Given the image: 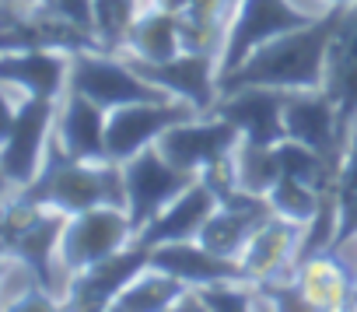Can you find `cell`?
I'll use <instances>...</instances> for the list:
<instances>
[{"label":"cell","instance_id":"6da1fadb","mask_svg":"<svg viewBox=\"0 0 357 312\" xmlns=\"http://www.w3.org/2000/svg\"><path fill=\"white\" fill-rule=\"evenodd\" d=\"M336 15L322 11L315 22L291 29L259 50H252L235 70L221 74V95L235 88H280V91H312L326 81V53L329 36L336 29Z\"/></svg>","mask_w":357,"mask_h":312},{"label":"cell","instance_id":"7a4b0ae2","mask_svg":"<svg viewBox=\"0 0 357 312\" xmlns=\"http://www.w3.org/2000/svg\"><path fill=\"white\" fill-rule=\"evenodd\" d=\"M18 197L32 200V204H46L63 211L67 218L98 204H119L126 207V190H123V165L119 162H81L63 154L53 140L46 151V162L39 169V176L18 190Z\"/></svg>","mask_w":357,"mask_h":312},{"label":"cell","instance_id":"3957f363","mask_svg":"<svg viewBox=\"0 0 357 312\" xmlns=\"http://www.w3.org/2000/svg\"><path fill=\"white\" fill-rule=\"evenodd\" d=\"M67 88L91 98V102H98L109 112L119 109V105L147 102V98H168L151 81H144L123 53H109V50H98V46L70 53Z\"/></svg>","mask_w":357,"mask_h":312},{"label":"cell","instance_id":"277c9868","mask_svg":"<svg viewBox=\"0 0 357 312\" xmlns=\"http://www.w3.org/2000/svg\"><path fill=\"white\" fill-rule=\"evenodd\" d=\"M133 239H137V225L130 211L119 204H98V207H88L67 218L63 235H60V263L67 274H77L126 249Z\"/></svg>","mask_w":357,"mask_h":312},{"label":"cell","instance_id":"5b68a950","mask_svg":"<svg viewBox=\"0 0 357 312\" xmlns=\"http://www.w3.org/2000/svg\"><path fill=\"white\" fill-rule=\"evenodd\" d=\"M315 18L319 15L301 8L298 0H238L231 11V22H228L225 46H221V74L235 70L263 43H270L291 29H301Z\"/></svg>","mask_w":357,"mask_h":312},{"label":"cell","instance_id":"8992f818","mask_svg":"<svg viewBox=\"0 0 357 312\" xmlns=\"http://www.w3.org/2000/svg\"><path fill=\"white\" fill-rule=\"evenodd\" d=\"M56 105H60L56 98H39V95H25L18 102L15 123L8 137L0 140V169H4L15 190H25L46 162L53 123H56Z\"/></svg>","mask_w":357,"mask_h":312},{"label":"cell","instance_id":"52a82bcc","mask_svg":"<svg viewBox=\"0 0 357 312\" xmlns=\"http://www.w3.org/2000/svg\"><path fill=\"white\" fill-rule=\"evenodd\" d=\"M193 179V172L178 169L175 162H168L161 147H144L140 154L123 162V190H126V211L137 225V235L144 225H151L178 193H183Z\"/></svg>","mask_w":357,"mask_h":312},{"label":"cell","instance_id":"ba28073f","mask_svg":"<svg viewBox=\"0 0 357 312\" xmlns=\"http://www.w3.org/2000/svg\"><path fill=\"white\" fill-rule=\"evenodd\" d=\"M242 133L231 119L218 116V112H197L183 123H175L161 133L158 147L168 162H175L178 169H186L193 176H204L207 169L228 162L235 147H238Z\"/></svg>","mask_w":357,"mask_h":312},{"label":"cell","instance_id":"9c48e42d","mask_svg":"<svg viewBox=\"0 0 357 312\" xmlns=\"http://www.w3.org/2000/svg\"><path fill=\"white\" fill-rule=\"evenodd\" d=\"M130 64L161 95L186 102L197 112H211L214 102L221 98V57L218 53L183 50V53L158 60V64H147V60H130Z\"/></svg>","mask_w":357,"mask_h":312},{"label":"cell","instance_id":"30bf717a","mask_svg":"<svg viewBox=\"0 0 357 312\" xmlns=\"http://www.w3.org/2000/svg\"><path fill=\"white\" fill-rule=\"evenodd\" d=\"M190 116H197V109L178 98H147V102L112 109L105 123V158L123 165L144 147H154L168 126L183 123Z\"/></svg>","mask_w":357,"mask_h":312},{"label":"cell","instance_id":"8fae6325","mask_svg":"<svg viewBox=\"0 0 357 312\" xmlns=\"http://www.w3.org/2000/svg\"><path fill=\"white\" fill-rule=\"evenodd\" d=\"M151 263V246L133 239L126 249L70 274L67 281V295H63V305L70 309H112L116 298L123 295V288Z\"/></svg>","mask_w":357,"mask_h":312},{"label":"cell","instance_id":"7c38bea8","mask_svg":"<svg viewBox=\"0 0 357 312\" xmlns=\"http://www.w3.org/2000/svg\"><path fill=\"white\" fill-rule=\"evenodd\" d=\"M273 214L270 200L263 193H249L242 186L218 193V207L207 218V225L200 228V242L207 249H214L218 256H231L238 260L242 249L249 246V239L259 232V225Z\"/></svg>","mask_w":357,"mask_h":312},{"label":"cell","instance_id":"4fadbf2b","mask_svg":"<svg viewBox=\"0 0 357 312\" xmlns=\"http://www.w3.org/2000/svg\"><path fill=\"white\" fill-rule=\"evenodd\" d=\"M347 130L340 126L336 105L322 88L312 91H287L284 105V140H298L340 165V154L347 144Z\"/></svg>","mask_w":357,"mask_h":312},{"label":"cell","instance_id":"5bb4252c","mask_svg":"<svg viewBox=\"0 0 357 312\" xmlns=\"http://www.w3.org/2000/svg\"><path fill=\"white\" fill-rule=\"evenodd\" d=\"M322 91L333 98L340 126L350 133L357 126V4L340 8L336 15V29L329 36V53H326Z\"/></svg>","mask_w":357,"mask_h":312},{"label":"cell","instance_id":"9a60e30c","mask_svg":"<svg viewBox=\"0 0 357 312\" xmlns=\"http://www.w3.org/2000/svg\"><path fill=\"white\" fill-rule=\"evenodd\" d=\"M284 105H287V91L280 88H235V91H225L211 112L231 119L242 140L249 144H280Z\"/></svg>","mask_w":357,"mask_h":312},{"label":"cell","instance_id":"2e32d148","mask_svg":"<svg viewBox=\"0 0 357 312\" xmlns=\"http://www.w3.org/2000/svg\"><path fill=\"white\" fill-rule=\"evenodd\" d=\"M105 123H109V109L67 88L56 105L53 144L70 158L105 162Z\"/></svg>","mask_w":357,"mask_h":312},{"label":"cell","instance_id":"e0dca14e","mask_svg":"<svg viewBox=\"0 0 357 312\" xmlns=\"http://www.w3.org/2000/svg\"><path fill=\"white\" fill-rule=\"evenodd\" d=\"M291 281H294L305 309H326V312L350 309V298L357 288V274H354L350 260L333 249L298 260L291 270Z\"/></svg>","mask_w":357,"mask_h":312},{"label":"cell","instance_id":"ac0fdd59","mask_svg":"<svg viewBox=\"0 0 357 312\" xmlns=\"http://www.w3.org/2000/svg\"><path fill=\"white\" fill-rule=\"evenodd\" d=\"M301 235H305V225H298L291 218H280V214H270L238 256L245 277L249 281L291 277L298 249H301Z\"/></svg>","mask_w":357,"mask_h":312},{"label":"cell","instance_id":"d6986e66","mask_svg":"<svg viewBox=\"0 0 357 312\" xmlns=\"http://www.w3.org/2000/svg\"><path fill=\"white\" fill-rule=\"evenodd\" d=\"M67 74H70V53L67 50H15L0 53V81L8 88H18L22 95H39V98H63L67 91Z\"/></svg>","mask_w":357,"mask_h":312},{"label":"cell","instance_id":"ffe728a7","mask_svg":"<svg viewBox=\"0 0 357 312\" xmlns=\"http://www.w3.org/2000/svg\"><path fill=\"white\" fill-rule=\"evenodd\" d=\"M151 263L168 270V274H175L178 281H186L190 288H204V284H214V281H249L238 260L218 256L200 239L151 246Z\"/></svg>","mask_w":357,"mask_h":312},{"label":"cell","instance_id":"44dd1931","mask_svg":"<svg viewBox=\"0 0 357 312\" xmlns=\"http://www.w3.org/2000/svg\"><path fill=\"white\" fill-rule=\"evenodd\" d=\"M218 207V193L211 190L207 179H193L183 193H178L151 225L140 228V242L147 246H161V242H183V239H197L200 228L207 225V218Z\"/></svg>","mask_w":357,"mask_h":312},{"label":"cell","instance_id":"7402d4cb","mask_svg":"<svg viewBox=\"0 0 357 312\" xmlns=\"http://www.w3.org/2000/svg\"><path fill=\"white\" fill-rule=\"evenodd\" d=\"M183 32H178V22L168 8H158L151 4L126 32V43H123V57L126 60H147V64H158V60H168L175 53H183Z\"/></svg>","mask_w":357,"mask_h":312},{"label":"cell","instance_id":"603a6c76","mask_svg":"<svg viewBox=\"0 0 357 312\" xmlns=\"http://www.w3.org/2000/svg\"><path fill=\"white\" fill-rule=\"evenodd\" d=\"M190 284L178 281L175 274L147 263L126 288L123 295L116 298L112 309H123V312H165V309H186L190 305Z\"/></svg>","mask_w":357,"mask_h":312},{"label":"cell","instance_id":"cb8c5ba5","mask_svg":"<svg viewBox=\"0 0 357 312\" xmlns=\"http://www.w3.org/2000/svg\"><path fill=\"white\" fill-rule=\"evenodd\" d=\"M333 200H336V239L333 253H343L357 242V126L350 130L343 154H340V169L333 183Z\"/></svg>","mask_w":357,"mask_h":312},{"label":"cell","instance_id":"d4e9b609","mask_svg":"<svg viewBox=\"0 0 357 312\" xmlns=\"http://www.w3.org/2000/svg\"><path fill=\"white\" fill-rule=\"evenodd\" d=\"M231 165H235V183L249 193H270L273 183L280 179V162H277V144H249L238 140L235 154H231Z\"/></svg>","mask_w":357,"mask_h":312},{"label":"cell","instance_id":"484cf974","mask_svg":"<svg viewBox=\"0 0 357 312\" xmlns=\"http://www.w3.org/2000/svg\"><path fill=\"white\" fill-rule=\"evenodd\" d=\"M95 4V39L102 50L119 53L130 25L154 4V0H91Z\"/></svg>","mask_w":357,"mask_h":312},{"label":"cell","instance_id":"4316f807","mask_svg":"<svg viewBox=\"0 0 357 312\" xmlns=\"http://www.w3.org/2000/svg\"><path fill=\"white\" fill-rule=\"evenodd\" d=\"M329 193H333V190H319V186H312V183H305V179L280 176V179L273 183V190L266 193V200H270L273 214L291 218V221H298V225H308Z\"/></svg>","mask_w":357,"mask_h":312},{"label":"cell","instance_id":"83f0119b","mask_svg":"<svg viewBox=\"0 0 357 312\" xmlns=\"http://www.w3.org/2000/svg\"><path fill=\"white\" fill-rule=\"evenodd\" d=\"M32 11L46 15V18H56V22H67V25L95 36V4H91V0H36Z\"/></svg>","mask_w":357,"mask_h":312},{"label":"cell","instance_id":"f1b7e54d","mask_svg":"<svg viewBox=\"0 0 357 312\" xmlns=\"http://www.w3.org/2000/svg\"><path fill=\"white\" fill-rule=\"evenodd\" d=\"M15 112H18V105L11 102V95H8V84L0 81V140L8 137V130H11V123H15Z\"/></svg>","mask_w":357,"mask_h":312},{"label":"cell","instance_id":"f546056e","mask_svg":"<svg viewBox=\"0 0 357 312\" xmlns=\"http://www.w3.org/2000/svg\"><path fill=\"white\" fill-rule=\"evenodd\" d=\"M15 193H18V190H15V186H11V179H8V176H4V169H0V200H11V197H15Z\"/></svg>","mask_w":357,"mask_h":312},{"label":"cell","instance_id":"4dcf8cb0","mask_svg":"<svg viewBox=\"0 0 357 312\" xmlns=\"http://www.w3.org/2000/svg\"><path fill=\"white\" fill-rule=\"evenodd\" d=\"M315 4L322 11H333V8H350V4H357V0H315Z\"/></svg>","mask_w":357,"mask_h":312},{"label":"cell","instance_id":"1f68e13d","mask_svg":"<svg viewBox=\"0 0 357 312\" xmlns=\"http://www.w3.org/2000/svg\"><path fill=\"white\" fill-rule=\"evenodd\" d=\"M4 270H8V256L0 253V284H4Z\"/></svg>","mask_w":357,"mask_h":312},{"label":"cell","instance_id":"d6a6232c","mask_svg":"<svg viewBox=\"0 0 357 312\" xmlns=\"http://www.w3.org/2000/svg\"><path fill=\"white\" fill-rule=\"evenodd\" d=\"M354 246H357V242H354ZM354 246H350V249H354ZM343 253H347V249H343ZM350 267H354V274H357V256H350Z\"/></svg>","mask_w":357,"mask_h":312}]
</instances>
